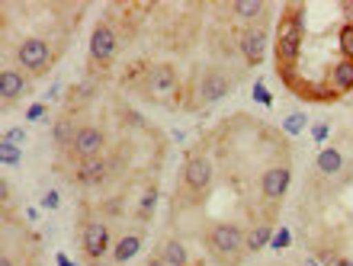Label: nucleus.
Segmentation results:
<instances>
[{
    "mask_svg": "<svg viewBox=\"0 0 353 266\" xmlns=\"http://www.w3.org/2000/svg\"><path fill=\"white\" fill-rule=\"evenodd\" d=\"M302 42H305V23H302V10L289 7L279 19L276 29V61L279 68H292L299 61V52H302Z\"/></svg>",
    "mask_w": 353,
    "mask_h": 266,
    "instance_id": "obj_1",
    "label": "nucleus"
},
{
    "mask_svg": "<svg viewBox=\"0 0 353 266\" xmlns=\"http://www.w3.org/2000/svg\"><path fill=\"white\" fill-rule=\"evenodd\" d=\"M244 241H248V234H244L241 225H232V221H219V225H212L209 228V234H205V247H209V254H212L219 263H234V257L244 250Z\"/></svg>",
    "mask_w": 353,
    "mask_h": 266,
    "instance_id": "obj_2",
    "label": "nucleus"
},
{
    "mask_svg": "<svg viewBox=\"0 0 353 266\" xmlns=\"http://www.w3.org/2000/svg\"><path fill=\"white\" fill-rule=\"evenodd\" d=\"M17 61H19V68L29 74H46L48 65H52V45L39 36L23 39L17 45Z\"/></svg>",
    "mask_w": 353,
    "mask_h": 266,
    "instance_id": "obj_3",
    "label": "nucleus"
},
{
    "mask_svg": "<svg viewBox=\"0 0 353 266\" xmlns=\"http://www.w3.org/2000/svg\"><path fill=\"white\" fill-rule=\"evenodd\" d=\"M176 87H180V77H176L174 65H154L145 77V93L158 103H168L176 93Z\"/></svg>",
    "mask_w": 353,
    "mask_h": 266,
    "instance_id": "obj_4",
    "label": "nucleus"
},
{
    "mask_svg": "<svg viewBox=\"0 0 353 266\" xmlns=\"http://www.w3.org/2000/svg\"><path fill=\"white\" fill-rule=\"evenodd\" d=\"M232 93V81H228V74L225 71H215V68H209V71L199 77V87H196V100H199V106H212V103L225 100Z\"/></svg>",
    "mask_w": 353,
    "mask_h": 266,
    "instance_id": "obj_5",
    "label": "nucleus"
},
{
    "mask_svg": "<svg viewBox=\"0 0 353 266\" xmlns=\"http://www.w3.org/2000/svg\"><path fill=\"white\" fill-rule=\"evenodd\" d=\"M103 145H106V135H103L100 125H81L74 145H71V154H74V161L81 164V161H90V157H100Z\"/></svg>",
    "mask_w": 353,
    "mask_h": 266,
    "instance_id": "obj_6",
    "label": "nucleus"
},
{
    "mask_svg": "<svg viewBox=\"0 0 353 266\" xmlns=\"http://www.w3.org/2000/svg\"><path fill=\"white\" fill-rule=\"evenodd\" d=\"M212 183V161L205 154H193L183 164V186L190 193H205Z\"/></svg>",
    "mask_w": 353,
    "mask_h": 266,
    "instance_id": "obj_7",
    "label": "nucleus"
},
{
    "mask_svg": "<svg viewBox=\"0 0 353 266\" xmlns=\"http://www.w3.org/2000/svg\"><path fill=\"white\" fill-rule=\"evenodd\" d=\"M238 52L251 68L261 65L263 55H267V32L261 26H244L238 32Z\"/></svg>",
    "mask_w": 353,
    "mask_h": 266,
    "instance_id": "obj_8",
    "label": "nucleus"
},
{
    "mask_svg": "<svg viewBox=\"0 0 353 266\" xmlns=\"http://www.w3.org/2000/svg\"><path fill=\"white\" fill-rule=\"evenodd\" d=\"M116 48H119V42H116L112 26L100 23V26L90 32V61L93 65H110L112 58H116Z\"/></svg>",
    "mask_w": 353,
    "mask_h": 266,
    "instance_id": "obj_9",
    "label": "nucleus"
},
{
    "mask_svg": "<svg viewBox=\"0 0 353 266\" xmlns=\"http://www.w3.org/2000/svg\"><path fill=\"white\" fill-rule=\"evenodd\" d=\"M289 183H292V174H289L286 164L267 167V170L261 174V193H263V199H270V202L283 199V196H286V190H289Z\"/></svg>",
    "mask_w": 353,
    "mask_h": 266,
    "instance_id": "obj_10",
    "label": "nucleus"
},
{
    "mask_svg": "<svg viewBox=\"0 0 353 266\" xmlns=\"http://www.w3.org/2000/svg\"><path fill=\"white\" fill-rule=\"evenodd\" d=\"M353 93V58H337L327 71V96Z\"/></svg>",
    "mask_w": 353,
    "mask_h": 266,
    "instance_id": "obj_11",
    "label": "nucleus"
},
{
    "mask_svg": "<svg viewBox=\"0 0 353 266\" xmlns=\"http://www.w3.org/2000/svg\"><path fill=\"white\" fill-rule=\"evenodd\" d=\"M81 244H84V254L90 260H100L106 250H110V228L103 221H90L84 225V234H81Z\"/></svg>",
    "mask_w": 353,
    "mask_h": 266,
    "instance_id": "obj_12",
    "label": "nucleus"
},
{
    "mask_svg": "<svg viewBox=\"0 0 353 266\" xmlns=\"http://www.w3.org/2000/svg\"><path fill=\"white\" fill-rule=\"evenodd\" d=\"M77 183L81 186H100L106 176H110V161L106 157H90V161H81L77 164Z\"/></svg>",
    "mask_w": 353,
    "mask_h": 266,
    "instance_id": "obj_13",
    "label": "nucleus"
},
{
    "mask_svg": "<svg viewBox=\"0 0 353 266\" xmlns=\"http://www.w3.org/2000/svg\"><path fill=\"white\" fill-rule=\"evenodd\" d=\"M23 93H26V77L13 71V68H3V74H0V100H3V106H13Z\"/></svg>",
    "mask_w": 353,
    "mask_h": 266,
    "instance_id": "obj_14",
    "label": "nucleus"
},
{
    "mask_svg": "<svg viewBox=\"0 0 353 266\" xmlns=\"http://www.w3.org/2000/svg\"><path fill=\"white\" fill-rule=\"evenodd\" d=\"M139 250H141L139 234H122V238L116 241V247H112V260H116V263H129V260L139 257Z\"/></svg>",
    "mask_w": 353,
    "mask_h": 266,
    "instance_id": "obj_15",
    "label": "nucleus"
},
{
    "mask_svg": "<svg viewBox=\"0 0 353 266\" xmlns=\"http://www.w3.org/2000/svg\"><path fill=\"white\" fill-rule=\"evenodd\" d=\"M318 174H325V176H337L341 170H344V154L337 151V147H325L321 154H318Z\"/></svg>",
    "mask_w": 353,
    "mask_h": 266,
    "instance_id": "obj_16",
    "label": "nucleus"
},
{
    "mask_svg": "<svg viewBox=\"0 0 353 266\" xmlns=\"http://www.w3.org/2000/svg\"><path fill=\"white\" fill-rule=\"evenodd\" d=\"M161 260H164L168 266H190V257H186L183 241H176V238L164 241V247H161Z\"/></svg>",
    "mask_w": 353,
    "mask_h": 266,
    "instance_id": "obj_17",
    "label": "nucleus"
},
{
    "mask_svg": "<svg viewBox=\"0 0 353 266\" xmlns=\"http://www.w3.org/2000/svg\"><path fill=\"white\" fill-rule=\"evenodd\" d=\"M270 241H273V228H270V225H254V228L248 231L244 250H248V254H261V250L267 247Z\"/></svg>",
    "mask_w": 353,
    "mask_h": 266,
    "instance_id": "obj_18",
    "label": "nucleus"
},
{
    "mask_svg": "<svg viewBox=\"0 0 353 266\" xmlns=\"http://www.w3.org/2000/svg\"><path fill=\"white\" fill-rule=\"evenodd\" d=\"M263 10H267V3H263V0H234V3H232V13L238 19H244L248 26H251V19L263 17Z\"/></svg>",
    "mask_w": 353,
    "mask_h": 266,
    "instance_id": "obj_19",
    "label": "nucleus"
},
{
    "mask_svg": "<svg viewBox=\"0 0 353 266\" xmlns=\"http://www.w3.org/2000/svg\"><path fill=\"white\" fill-rule=\"evenodd\" d=\"M77 129H81V125H74L71 119H61L55 125V145L58 147H71L74 145V138H77Z\"/></svg>",
    "mask_w": 353,
    "mask_h": 266,
    "instance_id": "obj_20",
    "label": "nucleus"
},
{
    "mask_svg": "<svg viewBox=\"0 0 353 266\" xmlns=\"http://www.w3.org/2000/svg\"><path fill=\"white\" fill-rule=\"evenodd\" d=\"M305 125H308V116H305V112H289L286 119H283V132H286L289 138H299L302 132H305Z\"/></svg>",
    "mask_w": 353,
    "mask_h": 266,
    "instance_id": "obj_21",
    "label": "nucleus"
},
{
    "mask_svg": "<svg viewBox=\"0 0 353 266\" xmlns=\"http://www.w3.org/2000/svg\"><path fill=\"white\" fill-rule=\"evenodd\" d=\"M154 209H158V186H148V190L141 193V199H139V215L141 218H151Z\"/></svg>",
    "mask_w": 353,
    "mask_h": 266,
    "instance_id": "obj_22",
    "label": "nucleus"
},
{
    "mask_svg": "<svg viewBox=\"0 0 353 266\" xmlns=\"http://www.w3.org/2000/svg\"><path fill=\"white\" fill-rule=\"evenodd\" d=\"M337 48H341V58H353V23L341 26V32H337Z\"/></svg>",
    "mask_w": 353,
    "mask_h": 266,
    "instance_id": "obj_23",
    "label": "nucleus"
},
{
    "mask_svg": "<svg viewBox=\"0 0 353 266\" xmlns=\"http://www.w3.org/2000/svg\"><path fill=\"white\" fill-rule=\"evenodd\" d=\"M0 161H3L7 167L19 164V145H10V141H3V145H0Z\"/></svg>",
    "mask_w": 353,
    "mask_h": 266,
    "instance_id": "obj_24",
    "label": "nucleus"
},
{
    "mask_svg": "<svg viewBox=\"0 0 353 266\" xmlns=\"http://www.w3.org/2000/svg\"><path fill=\"white\" fill-rule=\"evenodd\" d=\"M315 260H318L321 266H337V263H341V257H337L334 250H321V254H318Z\"/></svg>",
    "mask_w": 353,
    "mask_h": 266,
    "instance_id": "obj_25",
    "label": "nucleus"
},
{
    "mask_svg": "<svg viewBox=\"0 0 353 266\" xmlns=\"http://www.w3.org/2000/svg\"><path fill=\"white\" fill-rule=\"evenodd\" d=\"M327 135H331V125H327V122H318V125H312V138H315V141H325Z\"/></svg>",
    "mask_w": 353,
    "mask_h": 266,
    "instance_id": "obj_26",
    "label": "nucleus"
},
{
    "mask_svg": "<svg viewBox=\"0 0 353 266\" xmlns=\"http://www.w3.org/2000/svg\"><path fill=\"white\" fill-rule=\"evenodd\" d=\"M289 241H292V238H289V231H286V228H279V231H276V238L270 241V244H273L276 250H283V247H289Z\"/></svg>",
    "mask_w": 353,
    "mask_h": 266,
    "instance_id": "obj_27",
    "label": "nucleus"
},
{
    "mask_svg": "<svg viewBox=\"0 0 353 266\" xmlns=\"http://www.w3.org/2000/svg\"><path fill=\"white\" fill-rule=\"evenodd\" d=\"M23 138H26V132H23V129H10L7 135H3V141H10V145H19Z\"/></svg>",
    "mask_w": 353,
    "mask_h": 266,
    "instance_id": "obj_28",
    "label": "nucleus"
},
{
    "mask_svg": "<svg viewBox=\"0 0 353 266\" xmlns=\"http://www.w3.org/2000/svg\"><path fill=\"white\" fill-rule=\"evenodd\" d=\"M42 116H46V106H42V103H36V106H29V112H26V119H29V122L42 119Z\"/></svg>",
    "mask_w": 353,
    "mask_h": 266,
    "instance_id": "obj_29",
    "label": "nucleus"
},
{
    "mask_svg": "<svg viewBox=\"0 0 353 266\" xmlns=\"http://www.w3.org/2000/svg\"><path fill=\"white\" fill-rule=\"evenodd\" d=\"M42 205H46V209H58V193L55 190H48L46 199H42Z\"/></svg>",
    "mask_w": 353,
    "mask_h": 266,
    "instance_id": "obj_30",
    "label": "nucleus"
},
{
    "mask_svg": "<svg viewBox=\"0 0 353 266\" xmlns=\"http://www.w3.org/2000/svg\"><path fill=\"white\" fill-rule=\"evenodd\" d=\"M254 96H257L261 103H270V93L263 90V83H257V87H254Z\"/></svg>",
    "mask_w": 353,
    "mask_h": 266,
    "instance_id": "obj_31",
    "label": "nucleus"
},
{
    "mask_svg": "<svg viewBox=\"0 0 353 266\" xmlns=\"http://www.w3.org/2000/svg\"><path fill=\"white\" fill-rule=\"evenodd\" d=\"M148 266H168V263H164V260H161V257H154V260H151Z\"/></svg>",
    "mask_w": 353,
    "mask_h": 266,
    "instance_id": "obj_32",
    "label": "nucleus"
},
{
    "mask_svg": "<svg viewBox=\"0 0 353 266\" xmlns=\"http://www.w3.org/2000/svg\"><path fill=\"white\" fill-rule=\"evenodd\" d=\"M337 266H353V260L350 257H341V263H337Z\"/></svg>",
    "mask_w": 353,
    "mask_h": 266,
    "instance_id": "obj_33",
    "label": "nucleus"
},
{
    "mask_svg": "<svg viewBox=\"0 0 353 266\" xmlns=\"http://www.w3.org/2000/svg\"><path fill=\"white\" fill-rule=\"evenodd\" d=\"M0 266H13V260H10V257H0Z\"/></svg>",
    "mask_w": 353,
    "mask_h": 266,
    "instance_id": "obj_34",
    "label": "nucleus"
},
{
    "mask_svg": "<svg viewBox=\"0 0 353 266\" xmlns=\"http://www.w3.org/2000/svg\"><path fill=\"white\" fill-rule=\"evenodd\" d=\"M305 266H321V263H318L315 257H308V260H305Z\"/></svg>",
    "mask_w": 353,
    "mask_h": 266,
    "instance_id": "obj_35",
    "label": "nucleus"
}]
</instances>
